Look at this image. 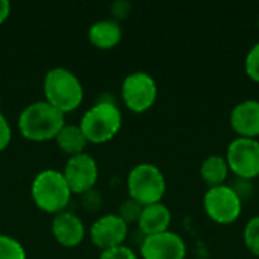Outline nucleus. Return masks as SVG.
I'll return each instance as SVG.
<instances>
[{
	"label": "nucleus",
	"mask_w": 259,
	"mask_h": 259,
	"mask_svg": "<svg viewBox=\"0 0 259 259\" xmlns=\"http://www.w3.org/2000/svg\"><path fill=\"white\" fill-rule=\"evenodd\" d=\"M99 259H138V256L131 247L121 244V246H117V247L102 250Z\"/></svg>",
	"instance_id": "nucleus-23"
},
{
	"label": "nucleus",
	"mask_w": 259,
	"mask_h": 259,
	"mask_svg": "<svg viewBox=\"0 0 259 259\" xmlns=\"http://www.w3.org/2000/svg\"><path fill=\"white\" fill-rule=\"evenodd\" d=\"M62 175L71 194H85L91 191L99 179V167L96 159L88 153L70 156Z\"/></svg>",
	"instance_id": "nucleus-9"
},
{
	"label": "nucleus",
	"mask_w": 259,
	"mask_h": 259,
	"mask_svg": "<svg viewBox=\"0 0 259 259\" xmlns=\"http://www.w3.org/2000/svg\"><path fill=\"white\" fill-rule=\"evenodd\" d=\"M11 14V3L8 0H0V24L6 21Z\"/></svg>",
	"instance_id": "nucleus-26"
},
{
	"label": "nucleus",
	"mask_w": 259,
	"mask_h": 259,
	"mask_svg": "<svg viewBox=\"0 0 259 259\" xmlns=\"http://www.w3.org/2000/svg\"><path fill=\"white\" fill-rule=\"evenodd\" d=\"M229 173L231 171L228 162L222 155H209L200 164V178L208 185V188L225 185Z\"/></svg>",
	"instance_id": "nucleus-16"
},
{
	"label": "nucleus",
	"mask_w": 259,
	"mask_h": 259,
	"mask_svg": "<svg viewBox=\"0 0 259 259\" xmlns=\"http://www.w3.org/2000/svg\"><path fill=\"white\" fill-rule=\"evenodd\" d=\"M52 232L55 240L64 247H77L85 238L83 222L71 212H59L52 223Z\"/></svg>",
	"instance_id": "nucleus-13"
},
{
	"label": "nucleus",
	"mask_w": 259,
	"mask_h": 259,
	"mask_svg": "<svg viewBox=\"0 0 259 259\" xmlns=\"http://www.w3.org/2000/svg\"><path fill=\"white\" fill-rule=\"evenodd\" d=\"M131 8H132V5L126 0H118L115 3H112L111 11H112V15L115 17V21L126 18L131 12Z\"/></svg>",
	"instance_id": "nucleus-25"
},
{
	"label": "nucleus",
	"mask_w": 259,
	"mask_h": 259,
	"mask_svg": "<svg viewBox=\"0 0 259 259\" xmlns=\"http://www.w3.org/2000/svg\"><path fill=\"white\" fill-rule=\"evenodd\" d=\"M140 253L143 259H185L187 244L181 235L167 231L144 237L140 244Z\"/></svg>",
	"instance_id": "nucleus-10"
},
{
	"label": "nucleus",
	"mask_w": 259,
	"mask_h": 259,
	"mask_svg": "<svg viewBox=\"0 0 259 259\" xmlns=\"http://www.w3.org/2000/svg\"><path fill=\"white\" fill-rule=\"evenodd\" d=\"M30 194L36 208L49 214L64 212L71 199V191L62 171L53 168L42 170L35 176Z\"/></svg>",
	"instance_id": "nucleus-3"
},
{
	"label": "nucleus",
	"mask_w": 259,
	"mask_h": 259,
	"mask_svg": "<svg viewBox=\"0 0 259 259\" xmlns=\"http://www.w3.org/2000/svg\"><path fill=\"white\" fill-rule=\"evenodd\" d=\"M12 140V131L6 117L0 112V152H3Z\"/></svg>",
	"instance_id": "nucleus-24"
},
{
	"label": "nucleus",
	"mask_w": 259,
	"mask_h": 259,
	"mask_svg": "<svg viewBox=\"0 0 259 259\" xmlns=\"http://www.w3.org/2000/svg\"><path fill=\"white\" fill-rule=\"evenodd\" d=\"M203 209L211 222L228 226L240 219L243 212V202L232 187L225 184L208 188L203 196Z\"/></svg>",
	"instance_id": "nucleus-6"
},
{
	"label": "nucleus",
	"mask_w": 259,
	"mask_h": 259,
	"mask_svg": "<svg viewBox=\"0 0 259 259\" xmlns=\"http://www.w3.org/2000/svg\"><path fill=\"white\" fill-rule=\"evenodd\" d=\"M123 36L121 26L115 20H100L96 21L90 30H88V38L90 42L102 50H109L114 49Z\"/></svg>",
	"instance_id": "nucleus-15"
},
{
	"label": "nucleus",
	"mask_w": 259,
	"mask_h": 259,
	"mask_svg": "<svg viewBox=\"0 0 259 259\" xmlns=\"http://www.w3.org/2000/svg\"><path fill=\"white\" fill-rule=\"evenodd\" d=\"M0 259H26V250L15 238L0 235Z\"/></svg>",
	"instance_id": "nucleus-19"
},
{
	"label": "nucleus",
	"mask_w": 259,
	"mask_h": 259,
	"mask_svg": "<svg viewBox=\"0 0 259 259\" xmlns=\"http://www.w3.org/2000/svg\"><path fill=\"white\" fill-rule=\"evenodd\" d=\"M165 191V176L161 168L153 164H138L127 175L129 199H134L143 206L159 203L164 199Z\"/></svg>",
	"instance_id": "nucleus-5"
},
{
	"label": "nucleus",
	"mask_w": 259,
	"mask_h": 259,
	"mask_svg": "<svg viewBox=\"0 0 259 259\" xmlns=\"http://www.w3.org/2000/svg\"><path fill=\"white\" fill-rule=\"evenodd\" d=\"M232 131L240 138H259V100L249 99L237 103L229 115Z\"/></svg>",
	"instance_id": "nucleus-12"
},
{
	"label": "nucleus",
	"mask_w": 259,
	"mask_h": 259,
	"mask_svg": "<svg viewBox=\"0 0 259 259\" xmlns=\"http://www.w3.org/2000/svg\"><path fill=\"white\" fill-rule=\"evenodd\" d=\"M225 159L235 178L255 181L259 178V141L237 137L226 149Z\"/></svg>",
	"instance_id": "nucleus-8"
},
{
	"label": "nucleus",
	"mask_w": 259,
	"mask_h": 259,
	"mask_svg": "<svg viewBox=\"0 0 259 259\" xmlns=\"http://www.w3.org/2000/svg\"><path fill=\"white\" fill-rule=\"evenodd\" d=\"M243 241H244L246 249L252 255L259 256V215L252 217L246 223L244 231H243Z\"/></svg>",
	"instance_id": "nucleus-18"
},
{
	"label": "nucleus",
	"mask_w": 259,
	"mask_h": 259,
	"mask_svg": "<svg viewBox=\"0 0 259 259\" xmlns=\"http://www.w3.org/2000/svg\"><path fill=\"white\" fill-rule=\"evenodd\" d=\"M158 97V85L146 71H134L124 77L121 85V99L126 108L135 114L149 111Z\"/></svg>",
	"instance_id": "nucleus-7"
},
{
	"label": "nucleus",
	"mask_w": 259,
	"mask_h": 259,
	"mask_svg": "<svg viewBox=\"0 0 259 259\" xmlns=\"http://www.w3.org/2000/svg\"><path fill=\"white\" fill-rule=\"evenodd\" d=\"M244 71L247 77L259 83V41L247 52L244 59Z\"/></svg>",
	"instance_id": "nucleus-21"
},
{
	"label": "nucleus",
	"mask_w": 259,
	"mask_h": 259,
	"mask_svg": "<svg viewBox=\"0 0 259 259\" xmlns=\"http://www.w3.org/2000/svg\"><path fill=\"white\" fill-rule=\"evenodd\" d=\"M65 114L53 108L50 103L35 102L26 106L18 117L20 134L30 141L55 140L65 126Z\"/></svg>",
	"instance_id": "nucleus-1"
},
{
	"label": "nucleus",
	"mask_w": 259,
	"mask_h": 259,
	"mask_svg": "<svg viewBox=\"0 0 259 259\" xmlns=\"http://www.w3.org/2000/svg\"><path fill=\"white\" fill-rule=\"evenodd\" d=\"M55 140L58 147L70 156L85 153V147L88 144L82 129L79 126H71V124H65Z\"/></svg>",
	"instance_id": "nucleus-17"
},
{
	"label": "nucleus",
	"mask_w": 259,
	"mask_h": 259,
	"mask_svg": "<svg viewBox=\"0 0 259 259\" xmlns=\"http://www.w3.org/2000/svg\"><path fill=\"white\" fill-rule=\"evenodd\" d=\"M232 190L237 193V196L240 197V200L244 203L246 200H250L255 194V185H253V181H249V179H240V178H235V181L231 184Z\"/></svg>",
	"instance_id": "nucleus-22"
},
{
	"label": "nucleus",
	"mask_w": 259,
	"mask_h": 259,
	"mask_svg": "<svg viewBox=\"0 0 259 259\" xmlns=\"http://www.w3.org/2000/svg\"><path fill=\"white\" fill-rule=\"evenodd\" d=\"M127 234L129 226L118 214H108L97 219L90 229L91 243L102 250L121 246L126 241Z\"/></svg>",
	"instance_id": "nucleus-11"
},
{
	"label": "nucleus",
	"mask_w": 259,
	"mask_h": 259,
	"mask_svg": "<svg viewBox=\"0 0 259 259\" xmlns=\"http://www.w3.org/2000/svg\"><path fill=\"white\" fill-rule=\"evenodd\" d=\"M137 225L143 237L167 232L171 225V212L162 202L147 205L143 208V212Z\"/></svg>",
	"instance_id": "nucleus-14"
},
{
	"label": "nucleus",
	"mask_w": 259,
	"mask_h": 259,
	"mask_svg": "<svg viewBox=\"0 0 259 259\" xmlns=\"http://www.w3.org/2000/svg\"><path fill=\"white\" fill-rule=\"evenodd\" d=\"M42 90L46 102L62 114L77 109L83 99V87L77 76L62 67L52 68L46 73Z\"/></svg>",
	"instance_id": "nucleus-2"
},
{
	"label": "nucleus",
	"mask_w": 259,
	"mask_h": 259,
	"mask_svg": "<svg viewBox=\"0 0 259 259\" xmlns=\"http://www.w3.org/2000/svg\"><path fill=\"white\" fill-rule=\"evenodd\" d=\"M258 29H259V17H258Z\"/></svg>",
	"instance_id": "nucleus-27"
},
{
	"label": "nucleus",
	"mask_w": 259,
	"mask_h": 259,
	"mask_svg": "<svg viewBox=\"0 0 259 259\" xmlns=\"http://www.w3.org/2000/svg\"><path fill=\"white\" fill-rule=\"evenodd\" d=\"M121 111L112 100H100L82 117L79 127L88 143L103 144L112 140L121 129Z\"/></svg>",
	"instance_id": "nucleus-4"
},
{
	"label": "nucleus",
	"mask_w": 259,
	"mask_h": 259,
	"mask_svg": "<svg viewBox=\"0 0 259 259\" xmlns=\"http://www.w3.org/2000/svg\"><path fill=\"white\" fill-rule=\"evenodd\" d=\"M143 205H140L138 202H135L134 199H127L121 203L120 206V211H118V215L123 219V222L129 226L132 223H138L140 220V215L143 212Z\"/></svg>",
	"instance_id": "nucleus-20"
}]
</instances>
